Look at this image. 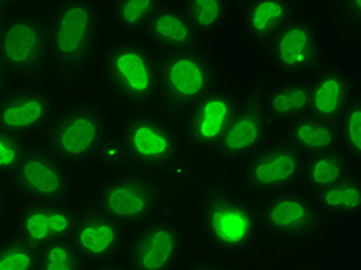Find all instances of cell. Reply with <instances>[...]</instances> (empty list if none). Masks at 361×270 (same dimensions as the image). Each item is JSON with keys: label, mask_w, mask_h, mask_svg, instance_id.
<instances>
[{"label": "cell", "mask_w": 361, "mask_h": 270, "mask_svg": "<svg viewBox=\"0 0 361 270\" xmlns=\"http://www.w3.org/2000/svg\"><path fill=\"white\" fill-rule=\"evenodd\" d=\"M215 82V65L196 47L169 51L158 61V93L173 109L193 107Z\"/></svg>", "instance_id": "3"}, {"label": "cell", "mask_w": 361, "mask_h": 270, "mask_svg": "<svg viewBox=\"0 0 361 270\" xmlns=\"http://www.w3.org/2000/svg\"><path fill=\"white\" fill-rule=\"evenodd\" d=\"M184 252V236L171 219L145 223L130 243V267L137 270H166L175 267Z\"/></svg>", "instance_id": "10"}, {"label": "cell", "mask_w": 361, "mask_h": 270, "mask_svg": "<svg viewBox=\"0 0 361 270\" xmlns=\"http://www.w3.org/2000/svg\"><path fill=\"white\" fill-rule=\"evenodd\" d=\"M51 56L65 78L84 75L99 40L101 13L96 0H65L50 23Z\"/></svg>", "instance_id": "1"}, {"label": "cell", "mask_w": 361, "mask_h": 270, "mask_svg": "<svg viewBox=\"0 0 361 270\" xmlns=\"http://www.w3.org/2000/svg\"><path fill=\"white\" fill-rule=\"evenodd\" d=\"M96 154L101 158L104 164L110 167H119L127 159V153L124 150V145L121 142V139L119 141H109V139L104 137V141Z\"/></svg>", "instance_id": "32"}, {"label": "cell", "mask_w": 361, "mask_h": 270, "mask_svg": "<svg viewBox=\"0 0 361 270\" xmlns=\"http://www.w3.org/2000/svg\"><path fill=\"white\" fill-rule=\"evenodd\" d=\"M183 11L192 22L198 36H210L224 27L231 0H184Z\"/></svg>", "instance_id": "27"}, {"label": "cell", "mask_w": 361, "mask_h": 270, "mask_svg": "<svg viewBox=\"0 0 361 270\" xmlns=\"http://www.w3.org/2000/svg\"><path fill=\"white\" fill-rule=\"evenodd\" d=\"M343 18L350 27L360 28L361 22V0H340Z\"/></svg>", "instance_id": "33"}, {"label": "cell", "mask_w": 361, "mask_h": 270, "mask_svg": "<svg viewBox=\"0 0 361 270\" xmlns=\"http://www.w3.org/2000/svg\"><path fill=\"white\" fill-rule=\"evenodd\" d=\"M85 267V259L70 240H59L39 249V269L76 270Z\"/></svg>", "instance_id": "28"}, {"label": "cell", "mask_w": 361, "mask_h": 270, "mask_svg": "<svg viewBox=\"0 0 361 270\" xmlns=\"http://www.w3.org/2000/svg\"><path fill=\"white\" fill-rule=\"evenodd\" d=\"M122 238V226L97 209L78 215L68 240L85 263L90 261L99 264L116 257L121 250Z\"/></svg>", "instance_id": "16"}, {"label": "cell", "mask_w": 361, "mask_h": 270, "mask_svg": "<svg viewBox=\"0 0 361 270\" xmlns=\"http://www.w3.org/2000/svg\"><path fill=\"white\" fill-rule=\"evenodd\" d=\"M302 158L290 144H275L258 149L244 168L249 189L257 192L283 190L301 173Z\"/></svg>", "instance_id": "15"}, {"label": "cell", "mask_w": 361, "mask_h": 270, "mask_svg": "<svg viewBox=\"0 0 361 270\" xmlns=\"http://www.w3.org/2000/svg\"><path fill=\"white\" fill-rule=\"evenodd\" d=\"M289 142L295 150L306 154H317L335 150L340 142L338 128L332 122L312 116L293 121L289 130Z\"/></svg>", "instance_id": "23"}, {"label": "cell", "mask_w": 361, "mask_h": 270, "mask_svg": "<svg viewBox=\"0 0 361 270\" xmlns=\"http://www.w3.org/2000/svg\"><path fill=\"white\" fill-rule=\"evenodd\" d=\"M348 171V159L341 153L329 150L310 154V158L306 162H302L300 175L309 189L317 192L346 178Z\"/></svg>", "instance_id": "25"}, {"label": "cell", "mask_w": 361, "mask_h": 270, "mask_svg": "<svg viewBox=\"0 0 361 270\" xmlns=\"http://www.w3.org/2000/svg\"><path fill=\"white\" fill-rule=\"evenodd\" d=\"M161 190L154 179L142 171H127L105 181L97 195V209L121 226L149 221L158 210Z\"/></svg>", "instance_id": "7"}, {"label": "cell", "mask_w": 361, "mask_h": 270, "mask_svg": "<svg viewBox=\"0 0 361 270\" xmlns=\"http://www.w3.org/2000/svg\"><path fill=\"white\" fill-rule=\"evenodd\" d=\"M341 124L338 128L340 139L346 147L348 153L354 159L361 158V101L354 97L348 109L341 114Z\"/></svg>", "instance_id": "30"}, {"label": "cell", "mask_w": 361, "mask_h": 270, "mask_svg": "<svg viewBox=\"0 0 361 270\" xmlns=\"http://www.w3.org/2000/svg\"><path fill=\"white\" fill-rule=\"evenodd\" d=\"M318 210L334 216L357 215L361 209V183L358 178L346 176L315 192Z\"/></svg>", "instance_id": "24"}, {"label": "cell", "mask_w": 361, "mask_h": 270, "mask_svg": "<svg viewBox=\"0 0 361 270\" xmlns=\"http://www.w3.org/2000/svg\"><path fill=\"white\" fill-rule=\"evenodd\" d=\"M39 269V249L22 238L0 243V270Z\"/></svg>", "instance_id": "29"}, {"label": "cell", "mask_w": 361, "mask_h": 270, "mask_svg": "<svg viewBox=\"0 0 361 270\" xmlns=\"http://www.w3.org/2000/svg\"><path fill=\"white\" fill-rule=\"evenodd\" d=\"M149 42L159 50L178 51L193 48L198 32L188 20L183 8L162 5L142 31Z\"/></svg>", "instance_id": "21"}, {"label": "cell", "mask_w": 361, "mask_h": 270, "mask_svg": "<svg viewBox=\"0 0 361 270\" xmlns=\"http://www.w3.org/2000/svg\"><path fill=\"white\" fill-rule=\"evenodd\" d=\"M354 99V80L340 67H326L310 82L309 111L314 118L334 122Z\"/></svg>", "instance_id": "19"}, {"label": "cell", "mask_w": 361, "mask_h": 270, "mask_svg": "<svg viewBox=\"0 0 361 270\" xmlns=\"http://www.w3.org/2000/svg\"><path fill=\"white\" fill-rule=\"evenodd\" d=\"M54 116L53 96L42 88H16L0 96V128L22 139L50 125Z\"/></svg>", "instance_id": "13"}, {"label": "cell", "mask_w": 361, "mask_h": 270, "mask_svg": "<svg viewBox=\"0 0 361 270\" xmlns=\"http://www.w3.org/2000/svg\"><path fill=\"white\" fill-rule=\"evenodd\" d=\"M16 189L30 201L61 202L70 193V176L53 153L28 149L14 171Z\"/></svg>", "instance_id": "11"}, {"label": "cell", "mask_w": 361, "mask_h": 270, "mask_svg": "<svg viewBox=\"0 0 361 270\" xmlns=\"http://www.w3.org/2000/svg\"><path fill=\"white\" fill-rule=\"evenodd\" d=\"M269 62L278 75L300 78L314 71L322 61V37L309 18H295L269 40Z\"/></svg>", "instance_id": "8"}, {"label": "cell", "mask_w": 361, "mask_h": 270, "mask_svg": "<svg viewBox=\"0 0 361 270\" xmlns=\"http://www.w3.org/2000/svg\"><path fill=\"white\" fill-rule=\"evenodd\" d=\"M76 218L75 209L63 201H31L20 207L16 228H18L19 238L40 249L53 241L68 240Z\"/></svg>", "instance_id": "14"}, {"label": "cell", "mask_w": 361, "mask_h": 270, "mask_svg": "<svg viewBox=\"0 0 361 270\" xmlns=\"http://www.w3.org/2000/svg\"><path fill=\"white\" fill-rule=\"evenodd\" d=\"M310 84L302 80H287L275 85L266 96V111L275 121H297L309 111Z\"/></svg>", "instance_id": "22"}, {"label": "cell", "mask_w": 361, "mask_h": 270, "mask_svg": "<svg viewBox=\"0 0 361 270\" xmlns=\"http://www.w3.org/2000/svg\"><path fill=\"white\" fill-rule=\"evenodd\" d=\"M267 135V118L255 104L238 105L235 114L215 145L223 158L238 159L255 153Z\"/></svg>", "instance_id": "18"}, {"label": "cell", "mask_w": 361, "mask_h": 270, "mask_svg": "<svg viewBox=\"0 0 361 270\" xmlns=\"http://www.w3.org/2000/svg\"><path fill=\"white\" fill-rule=\"evenodd\" d=\"M238 97L228 90H215L196 102L187 122V133L193 145L215 149L218 139L238 109Z\"/></svg>", "instance_id": "17"}, {"label": "cell", "mask_w": 361, "mask_h": 270, "mask_svg": "<svg viewBox=\"0 0 361 270\" xmlns=\"http://www.w3.org/2000/svg\"><path fill=\"white\" fill-rule=\"evenodd\" d=\"M2 10H4V6H0V27H2V23H4V18H2Z\"/></svg>", "instance_id": "37"}, {"label": "cell", "mask_w": 361, "mask_h": 270, "mask_svg": "<svg viewBox=\"0 0 361 270\" xmlns=\"http://www.w3.org/2000/svg\"><path fill=\"white\" fill-rule=\"evenodd\" d=\"M27 150L22 137L0 128V176L14 175Z\"/></svg>", "instance_id": "31"}, {"label": "cell", "mask_w": 361, "mask_h": 270, "mask_svg": "<svg viewBox=\"0 0 361 270\" xmlns=\"http://www.w3.org/2000/svg\"><path fill=\"white\" fill-rule=\"evenodd\" d=\"M261 224L275 238L305 240L319 226V210L314 201L300 192L281 190L261 209Z\"/></svg>", "instance_id": "12"}, {"label": "cell", "mask_w": 361, "mask_h": 270, "mask_svg": "<svg viewBox=\"0 0 361 270\" xmlns=\"http://www.w3.org/2000/svg\"><path fill=\"white\" fill-rule=\"evenodd\" d=\"M19 2H22V0H0V6H10V5H16V4H19Z\"/></svg>", "instance_id": "35"}, {"label": "cell", "mask_w": 361, "mask_h": 270, "mask_svg": "<svg viewBox=\"0 0 361 270\" xmlns=\"http://www.w3.org/2000/svg\"><path fill=\"white\" fill-rule=\"evenodd\" d=\"M51 56L50 28L35 14L20 13L4 19L0 27V57L11 73L37 76Z\"/></svg>", "instance_id": "5"}, {"label": "cell", "mask_w": 361, "mask_h": 270, "mask_svg": "<svg viewBox=\"0 0 361 270\" xmlns=\"http://www.w3.org/2000/svg\"><path fill=\"white\" fill-rule=\"evenodd\" d=\"M293 18V0H245L241 8V28L252 42L264 45Z\"/></svg>", "instance_id": "20"}, {"label": "cell", "mask_w": 361, "mask_h": 270, "mask_svg": "<svg viewBox=\"0 0 361 270\" xmlns=\"http://www.w3.org/2000/svg\"><path fill=\"white\" fill-rule=\"evenodd\" d=\"M104 75L113 94L131 109H145L158 94V61L133 39H121L104 54Z\"/></svg>", "instance_id": "2"}, {"label": "cell", "mask_w": 361, "mask_h": 270, "mask_svg": "<svg viewBox=\"0 0 361 270\" xmlns=\"http://www.w3.org/2000/svg\"><path fill=\"white\" fill-rule=\"evenodd\" d=\"M5 200V189H4V184L0 181V206H2V202Z\"/></svg>", "instance_id": "36"}, {"label": "cell", "mask_w": 361, "mask_h": 270, "mask_svg": "<svg viewBox=\"0 0 361 270\" xmlns=\"http://www.w3.org/2000/svg\"><path fill=\"white\" fill-rule=\"evenodd\" d=\"M127 159L147 168H166L179 157V142L173 130L161 118L139 113L130 118L121 133Z\"/></svg>", "instance_id": "9"}, {"label": "cell", "mask_w": 361, "mask_h": 270, "mask_svg": "<svg viewBox=\"0 0 361 270\" xmlns=\"http://www.w3.org/2000/svg\"><path fill=\"white\" fill-rule=\"evenodd\" d=\"M105 137V119L93 105L76 104L48 125V149L63 164L92 159Z\"/></svg>", "instance_id": "4"}, {"label": "cell", "mask_w": 361, "mask_h": 270, "mask_svg": "<svg viewBox=\"0 0 361 270\" xmlns=\"http://www.w3.org/2000/svg\"><path fill=\"white\" fill-rule=\"evenodd\" d=\"M162 5V0H113V23L126 35L142 32Z\"/></svg>", "instance_id": "26"}, {"label": "cell", "mask_w": 361, "mask_h": 270, "mask_svg": "<svg viewBox=\"0 0 361 270\" xmlns=\"http://www.w3.org/2000/svg\"><path fill=\"white\" fill-rule=\"evenodd\" d=\"M202 232L223 252L247 250L258 233V216L247 202L233 195L209 198L201 211Z\"/></svg>", "instance_id": "6"}, {"label": "cell", "mask_w": 361, "mask_h": 270, "mask_svg": "<svg viewBox=\"0 0 361 270\" xmlns=\"http://www.w3.org/2000/svg\"><path fill=\"white\" fill-rule=\"evenodd\" d=\"M8 73H10V70H8L4 59L0 57V94L5 92V88L8 85Z\"/></svg>", "instance_id": "34"}]
</instances>
